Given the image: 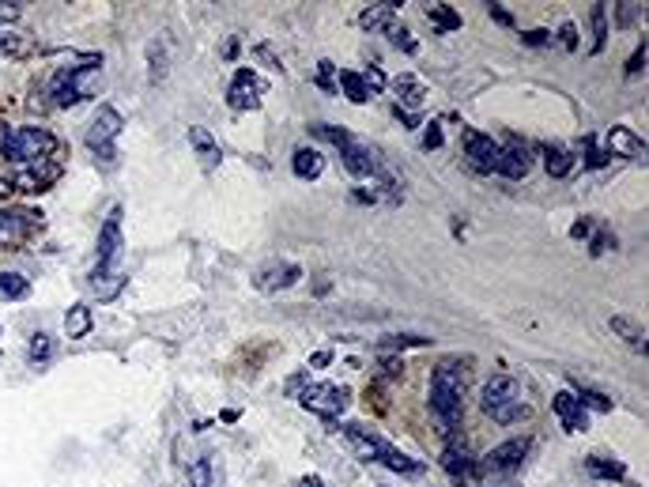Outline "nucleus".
Here are the masks:
<instances>
[{"label":"nucleus","instance_id":"obj_24","mask_svg":"<svg viewBox=\"0 0 649 487\" xmlns=\"http://www.w3.org/2000/svg\"><path fill=\"white\" fill-rule=\"evenodd\" d=\"M396 8L401 5H370L359 15V27L363 31H389V23H396Z\"/></svg>","mask_w":649,"mask_h":487},{"label":"nucleus","instance_id":"obj_50","mask_svg":"<svg viewBox=\"0 0 649 487\" xmlns=\"http://www.w3.org/2000/svg\"><path fill=\"white\" fill-rule=\"evenodd\" d=\"M352 197H355L359 204H378V197H382V193H378V189H355Z\"/></svg>","mask_w":649,"mask_h":487},{"label":"nucleus","instance_id":"obj_3","mask_svg":"<svg viewBox=\"0 0 649 487\" xmlns=\"http://www.w3.org/2000/svg\"><path fill=\"white\" fill-rule=\"evenodd\" d=\"M57 151V137L49 129H38V125H19V129L5 133L0 137V156H5L8 163H42Z\"/></svg>","mask_w":649,"mask_h":487},{"label":"nucleus","instance_id":"obj_29","mask_svg":"<svg viewBox=\"0 0 649 487\" xmlns=\"http://www.w3.org/2000/svg\"><path fill=\"white\" fill-rule=\"evenodd\" d=\"M427 19H431V27H434L438 35H449V31L461 27V12L449 8V5H431V8H427Z\"/></svg>","mask_w":649,"mask_h":487},{"label":"nucleus","instance_id":"obj_6","mask_svg":"<svg viewBox=\"0 0 649 487\" xmlns=\"http://www.w3.org/2000/svg\"><path fill=\"white\" fill-rule=\"evenodd\" d=\"M298 404L321 420H336L344 408L352 404V390L340 386V381H314V386H306L303 393H298Z\"/></svg>","mask_w":649,"mask_h":487},{"label":"nucleus","instance_id":"obj_41","mask_svg":"<svg viewBox=\"0 0 649 487\" xmlns=\"http://www.w3.org/2000/svg\"><path fill=\"white\" fill-rule=\"evenodd\" d=\"M359 76H363V84H366V91H370V95H382V91L389 87L385 72H382L378 65H374V68H366V72H359Z\"/></svg>","mask_w":649,"mask_h":487},{"label":"nucleus","instance_id":"obj_17","mask_svg":"<svg viewBox=\"0 0 649 487\" xmlns=\"http://www.w3.org/2000/svg\"><path fill=\"white\" fill-rule=\"evenodd\" d=\"M604 140H608V156H623V159L645 156V140L634 129H627V125H612Z\"/></svg>","mask_w":649,"mask_h":487},{"label":"nucleus","instance_id":"obj_33","mask_svg":"<svg viewBox=\"0 0 649 487\" xmlns=\"http://www.w3.org/2000/svg\"><path fill=\"white\" fill-rule=\"evenodd\" d=\"M31 49V38L23 35V31H8V27H0V54H8V57H23Z\"/></svg>","mask_w":649,"mask_h":487},{"label":"nucleus","instance_id":"obj_8","mask_svg":"<svg viewBox=\"0 0 649 487\" xmlns=\"http://www.w3.org/2000/svg\"><path fill=\"white\" fill-rule=\"evenodd\" d=\"M529 439H510V442H503V446H494L487 457H480L476 461V472L480 476H510V472H517L521 469V461L529 457Z\"/></svg>","mask_w":649,"mask_h":487},{"label":"nucleus","instance_id":"obj_19","mask_svg":"<svg viewBox=\"0 0 649 487\" xmlns=\"http://www.w3.org/2000/svg\"><path fill=\"white\" fill-rule=\"evenodd\" d=\"M189 147L196 151V156H201V163L212 170L219 159H223V151H219V144H215V137L205 129V125H193L189 129Z\"/></svg>","mask_w":649,"mask_h":487},{"label":"nucleus","instance_id":"obj_48","mask_svg":"<svg viewBox=\"0 0 649 487\" xmlns=\"http://www.w3.org/2000/svg\"><path fill=\"white\" fill-rule=\"evenodd\" d=\"M393 117L401 121V125H408V129H419V114H412V110H404V107H393Z\"/></svg>","mask_w":649,"mask_h":487},{"label":"nucleus","instance_id":"obj_45","mask_svg":"<svg viewBox=\"0 0 649 487\" xmlns=\"http://www.w3.org/2000/svg\"><path fill=\"white\" fill-rule=\"evenodd\" d=\"M559 42H563V49H578V27H574V23H563Z\"/></svg>","mask_w":649,"mask_h":487},{"label":"nucleus","instance_id":"obj_7","mask_svg":"<svg viewBox=\"0 0 649 487\" xmlns=\"http://www.w3.org/2000/svg\"><path fill=\"white\" fill-rule=\"evenodd\" d=\"M125 129V117L114 110V107H98L95 121H91V129H87V147L95 151L103 163H114L117 159V137Z\"/></svg>","mask_w":649,"mask_h":487},{"label":"nucleus","instance_id":"obj_37","mask_svg":"<svg viewBox=\"0 0 649 487\" xmlns=\"http://www.w3.org/2000/svg\"><path fill=\"white\" fill-rule=\"evenodd\" d=\"M389 42H393V49H404V54H415V49H419V42L412 38V31L404 27V23H389Z\"/></svg>","mask_w":649,"mask_h":487},{"label":"nucleus","instance_id":"obj_42","mask_svg":"<svg viewBox=\"0 0 649 487\" xmlns=\"http://www.w3.org/2000/svg\"><path fill=\"white\" fill-rule=\"evenodd\" d=\"M423 151H438L442 144H445V137H442V125L438 121H431V125H423Z\"/></svg>","mask_w":649,"mask_h":487},{"label":"nucleus","instance_id":"obj_28","mask_svg":"<svg viewBox=\"0 0 649 487\" xmlns=\"http://www.w3.org/2000/svg\"><path fill=\"white\" fill-rule=\"evenodd\" d=\"M544 167H547V174H552V178H566L574 170V156H570L566 147H559V144H547L544 147Z\"/></svg>","mask_w":649,"mask_h":487},{"label":"nucleus","instance_id":"obj_55","mask_svg":"<svg viewBox=\"0 0 649 487\" xmlns=\"http://www.w3.org/2000/svg\"><path fill=\"white\" fill-rule=\"evenodd\" d=\"M298 487H324V480L321 476H303V480H298Z\"/></svg>","mask_w":649,"mask_h":487},{"label":"nucleus","instance_id":"obj_25","mask_svg":"<svg viewBox=\"0 0 649 487\" xmlns=\"http://www.w3.org/2000/svg\"><path fill=\"white\" fill-rule=\"evenodd\" d=\"M393 91H396V98L401 102H408V107H423V98H427V87H423V80H415V76H396L393 80ZM396 102V107H401Z\"/></svg>","mask_w":649,"mask_h":487},{"label":"nucleus","instance_id":"obj_39","mask_svg":"<svg viewBox=\"0 0 649 487\" xmlns=\"http://www.w3.org/2000/svg\"><path fill=\"white\" fill-rule=\"evenodd\" d=\"M314 84H317L321 91H336V65H333V61H317Z\"/></svg>","mask_w":649,"mask_h":487},{"label":"nucleus","instance_id":"obj_1","mask_svg":"<svg viewBox=\"0 0 649 487\" xmlns=\"http://www.w3.org/2000/svg\"><path fill=\"white\" fill-rule=\"evenodd\" d=\"M121 249H125V242H121V208H110L103 230H98V261L91 269V288L103 302L117 299L125 291V284H129V276H125V269H121Z\"/></svg>","mask_w":649,"mask_h":487},{"label":"nucleus","instance_id":"obj_23","mask_svg":"<svg viewBox=\"0 0 649 487\" xmlns=\"http://www.w3.org/2000/svg\"><path fill=\"white\" fill-rule=\"evenodd\" d=\"M585 472H589L593 480H623V476H627V465H623V461H615V457L593 453V457H585Z\"/></svg>","mask_w":649,"mask_h":487},{"label":"nucleus","instance_id":"obj_31","mask_svg":"<svg viewBox=\"0 0 649 487\" xmlns=\"http://www.w3.org/2000/svg\"><path fill=\"white\" fill-rule=\"evenodd\" d=\"M574 397H578V404L585 408V412H612V397H604V393H596V390H589V386H582V381H574Z\"/></svg>","mask_w":649,"mask_h":487},{"label":"nucleus","instance_id":"obj_44","mask_svg":"<svg viewBox=\"0 0 649 487\" xmlns=\"http://www.w3.org/2000/svg\"><path fill=\"white\" fill-rule=\"evenodd\" d=\"M593 227H596V223H593V216H582L578 223L570 227V238H578V242H582V238H589V235H593Z\"/></svg>","mask_w":649,"mask_h":487},{"label":"nucleus","instance_id":"obj_13","mask_svg":"<svg viewBox=\"0 0 649 487\" xmlns=\"http://www.w3.org/2000/svg\"><path fill=\"white\" fill-rule=\"evenodd\" d=\"M498 147H503V156H498V174L510 178V182L529 178V170H533V151H529L525 140L506 137V144H498Z\"/></svg>","mask_w":649,"mask_h":487},{"label":"nucleus","instance_id":"obj_40","mask_svg":"<svg viewBox=\"0 0 649 487\" xmlns=\"http://www.w3.org/2000/svg\"><path fill=\"white\" fill-rule=\"evenodd\" d=\"M582 147H585V167H593V170H601V167L612 159L608 151L596 147V140H593V137H585V140H582Z\"/></svg>","mask_w":649,"mask_h":487},{"label":"nucleus","instance_id":"obj_36","mask_svg":"<svg viewBox=\"0 0 649 487\" xmlns=\"http://www.w3.org/2000/svg\"><path fill=\"white\" fill-rule=\"evenodd\" d=\"M215 469H212V457H196L189 465V487H212Z\"/></svg>","mask_w":649,"mask_h":487},{"label":"nucleus","instance_id":"obj_11","mask_svg":"<svg viewBox=\"0 0 649 487\" xmlns=\"http://www.w3.org/2000/svg\"><path fill=\"white\" fill-rule=\"evenodd\" d=\"M61 174H65V167L61 163H54V159H42V163H31V167H23L15 178H12V189H19V193H45L49 186H57L61 182Z\"/></svg>","mask_w":649,"mask_h":487},{"label":"nucleus","instance_id":"obj_16","mask_svg":"<svg viewBox=\"0 0 649 487\" xmlns=\"http://www.w3.org/2000/svg\"><path fill=\"white\" fill-rule=\"evenodd\" d=\"M552 412L563 423V431H570V434H578V431L589 427V412L578 404V397H574V393H555L552 397Z\"/></svg>","mask_w":649,"mask_h":487},{"label":"nucleus","instance_id":"obj_46","mask_svg":"<svg viewBox=\"0 0 649 487\" xmlns=\"http://www.w3.org/2000/svg\"><path fill=\"white\" fill-rule=\"evenodd\" d=\"M147 54H152V80H163V76H166V57H159L155 42H152V49H147Z\"/></svg>","mask_w":649,"mask_h":487},{"label":"nucleus","instance_id":"obj_22","mask_svg":"<svg viewBox=\"0 0 649 487\" xmlns=\"http://www.w3.org/2000/svg\"><path fill=\"white\" fill-rule=\"evenodd\" d=\"M336 72H340V76H336V91H344L347 102H355V107L370 102V91H366V84H363L359 72H352V68H336Z\"/></svg>","mask_w":649,"mask_h":487},{"label":"nucleus","instance_id":"obj_35","mask_svg":"<svg viewBox=\"0 0 649 487\" xmlns=\"http://www.w3.org/2000/svg\"><path fill=\"white\" fill-rule=\"evenodd\" d=\"M431 340L427 337H415V332H401V337H382V351L389 355V351H404V348H427Z\"/></svg>","mask_w":649,"mask_h":487},{"label":"nucleus","instance_id":"obj_30","mask_svg":"<svg viewBox=\"0 0 649 487\" xmlns=\"http://www.w3.org/2000/svg\"><path fill=\"white\" fill-rule=\"evenodd\" d=\"M608 325H612L615 337H623L631 348H642V355H645V329H642V325H634L631 318H623V314H615Z\"/></svg>","mask_w":649,"mask_h":487},{"label":"nucleus","instance_id":"obj_27","mask_svg":"<svg viewBox=\"0 0 649 487\" xmlns=\"http://www.w3.org/2000/svg\"><path fill=\"white\" fill-rule=\"evenodd\" d=\"M31 295V279L23 272H0V299L5 302H19Z\"/></svg>","mask_w":649,"mask_h":487},{"label":"nucleus","instance_id":"obj_54","mask_svg":"<svg viewBox=\"0 0 649 487\" xmlns=\"http://www.w3.org/2000/svg\"><path fill=\"white\" fill-rule=\"evenodd\" d=\"M19 15V5H0V19H15Z\"/></svg>","mask_w":649,"mask_h":487},{"label":"nucleus","instance_id":"obj_49","mask_svg":"<svg viewBox=\"0 0 649 487\" xmlns=\"http://www.w3.org/2000/svg\"><path fill=\"white\" fill-rule=\"evenodd\" d=\"M547 38H552V35H547V31H521V42H525V46H547Z\"/></svg>","mask_w":649,"mask_h":487},{"label":"nucleus","instance_id":"obj_53","mask_svg":"<svg viewBox=\"0 0 649 487\" xmlns=\"http://www.w3.org/2000/svg\"><path fill=\"white\" fill-rule=\"evenodd\" d=\"M238 46H242L238 38H227V46H223V57H227V61H235V57H238Z\"/></svg>","mask_w":649,"mask_h":487},{"label":"nucleus","instance_id":"obj_15","mask_svg":"<svg viewBox=\"0 0 649 487\" xmlns=\"http://www.w3.org/2000/svg\"><path fill=\"white\" fill-rule=\"evenodd\" d=\"M298 279H303V269L291 265V261H284V265H268V269H261L254 284H257V291H265V295H276V291L295 288Z\"/></svg>","mask_w":649,"mask_h":487},{"label":"nucleus","instance_id":"obj_2","mask_svg":"<svg viewBox=\"0 0 649 487\" xmlns=\"http://www.w3.org/2000/svg\"><path fill=\"white\" fill-rule=\"evenodd\" d=\"M431 412L445 434L461 431V423H464V370L454 359L438 363V370L431 378Z\"/></svg>","mask_w":649,"mask_h":487},{"label":"nucleus","instance_id":"obj_12","mask_svg":"<svg viewBox=\"0 0 649 487\" xmlns=\"http://www.w3.org/2000/svg\"><path fill=\"white\" fill-rule=\"evenodd\" d=\"M265 91H268V84L261 80L254 68H238L235 72V84L227 91V102H231V110H257Z\"/></svg>","mask_w":649,"mask_h":487},{"label":"nucleus","instance_id":"obj_9","mask_svg":"<svg viewBox=\"0 0 649 487\" xmlns=\"http://www.w3.org/2000/svg\"><path fill=\"white\" fill-rule=\"evenodd\" d=\"M42 223V212H27V208H0V249H15L23 246L35 227Z\"/></svg>","mask_w":649,"mask_h":487},{"label":"nucleus","instance_id":"obj_51","mask_svg":"<svg viewBox=\"0 0 649 487\" xmlns=\"http://www.w3.org/2000/svg\"><path fill=\"white\" fill-rule=\"evenodd\" d=\"M257 57H261V61H268L272 68H284V65L276 61V54H272V46H257Z\"/></svg>","mask_w":649,"mask_h":487},{"label":"nucleus","instance_id":"obj_34","mask_svg":"<svg viewBox=\"0 0 649 487\" xmlns=\"http://www.w3.org/2000/svg\"><path fill=\"white\" fill-rule=\"evenodd\" d=\"M608 42V5H593V54H601Z\"/></svg>","mask_w":649,"mask_h":487},{"label":"nucleus","instance_id":"obj_32","mask_svg":"<svg viewBox=\"0 0 649 487\" xmlns=\"http://www.w3.org/2000/svg\"><path fill=\"white\" fill-rule=\"evenodd\" d=\"M54 351H57V340L49 337V332H35L31 337V344H27V359L38 367V363H49L54 359Z\"/></svg>","mask_w":649,"mask_h":487},{"label":"nucleus","instance_id":"obj_21","mask_svg":"<svg viewBox=\"0 0 649 487\" xmlns=\"http://www.w3.org/2000/svg\"><path fill=\"white\" fill-rule=\"evenodd\" d=\"M91 325H95L91 306H87V302H76V306H72V310L65 314V337H68V340H84L87 332H91Z\"/></svg>","mask_w":649,"mask_h":487},{"label":"nucleus","instance_id":"obj_10","mask_svg":"<svg viewBox=\"0 0 649 487\" xmlns=\"http://www.w3.org/2000/svg\"><path fill=\"white\" fill-rule=\"evenodd\" d=\"M498 156H503L498 140H491L487 133H476V129H464V159L472 170L498 174Z\"/></svg>","mask_w":649,"mask_h":487},{"label":"nucleus","instance_id":"obj_38","mask_svg":"<svg viewBox=\"0 0 649 487\" xmlns=\"http://www.w3.org/2000/svg\"><path fill=\"white\" fill-rule=\"evenodd\" d=\"M608 249H615V235H612L608 227H601L596 235H589V253H593V258H604Z\"/></svg>","mask_w":649,"mask_h":487},{"label":"nucleus","instance_id":"obj_5","mask_svg":"<svg viewBox=\"0 0 649 487\" xmlns=\"http://www.w3.org/2000/svg\"><path fill=\"white\" fill-rule=\"evenodd\" d=\"M103 68V57H76V68H61L54 76V98H57V107H76V102L84 98H95V80L91 76Z\"/></svg>","mask_w":649,"mask_h":487},{"label":"nucleus","instance_id":"obj_52","mask_svg":"<svg viewBox=\"0 0 649 487\" xmlns=\"http://www.w3.org/2000/svg\"><path fill=\"white\" fill-rule=\"evenodd\" d=\"M329 363H333V351H317V355L310 359V367H314V370H321V367H329Z\"/></svg>","mask_w":649,"mask_h":487},{"label":"nucleus","instance_id":"obj_4","mask_svg":"<svg viewBox=\"0 0 649 487\" xmlns=\"http://www.w3.org/2000/svg\"><path fill=\"white\" fill-rule=\"evenodd\" d=\"M484 412L498 423V427H514L529 416V404L521 401V386L510 374H494L484 386Z\"/></svg>","mask_w":649,"mask_h":487},{"label":"nucleus","instance_id":"obj_26","mask_svg":"<svg viewBox=\"0 0 649 487\" xmlns=\"http://www.w3.org/2000/svg\"><path fill=\"white\" fill-rule=\"evenodd\" d=\"M382 465H385L389 472H401V476H423V472H427V465H423V461H412L408 453L393 450V446L382 453Z\"/></svg>","mask_w":649,"mask_h":487},{"label":"nucleus","instance_id":"obj_47","mask_svg":"<svg viewBox=\"0 0 649 487\" xmlns=\"http://www.w3.org/2000/svg\"><path fill=\"white\" fill-rule=\"evenodd\" d=\"M487 12H491L494 23H503V27H514V15L506 12V5H487Z\"/></svg>","mask_w":649,"mask_h":487},{"label":"nucleus","instance_id":"obj_20","mask_svg":"<svg viewBox=\"0 0 649 487\" xmlns=\"http://www.w3.org/2000/svg\"><path fill=\"white\" fill-rule=\"evenodd\" d=\"M291 170H295V178H303V182H314V178H321V170H324V156L317 147H298L295 159H291Z\"/></svg>","mask_w":649,"mask_h":487},{"label":"nucleus","instance_id":"obj_56","mask_svg":"<svg viewBox=\"0 0 649 487\" xmlns=\"http://www.w3.org/2000/svg\"><path fill=\"white\" fill-rule=\"evenodd\" d=\"M12 193V182H0V197H8Z\"/></svg>","mask_w":649,"mask_h":487},{"label":"nucleus","instance_id":"obj_14","mask_svg":"<svg viewBox=\"0 0 649 487\" xmlns=\"http://www.w3.org/2000/svg\"><path fill=\"white\" fill-rule=\"evenodd\" d=\"M340 431H344V439L352 442V450H355V453H359L363 461H382V453L389 450V442L382 439V434L366 431L363 423H344Z\"/></svg>","mask_w":649,"mask_h":487},{"label":"nucleus","instance_id":"obj_43","mask_svg":"<svg viewBox=\"0 0 649 487\" xmlns=\"http://www.w3.org/2000/svg\"><path fill=\"white\" fill-rule=\"evenodd\" d=\"M645 57H649V46H645V38H642V46L631 54V61H627V76H638L642 68H645Z\"/></svg>","mask_w":649,"mask_h":487},{"label":"nucleus","instance_id":"obj_18","mask_svg":"<svg viewBox=\"0 0 649 487\" xmlns=\"http://www.w3.org/2000/svg\"><path fill=\"white\" fill-rule=\"evenodd\" d=\"M442 469L449 472V476H454L457 483H468L472 476H476V457H472L464 446H445L442 450Z\"/></svg>","mask_w":649,"mask_h":487}]
</instances>
